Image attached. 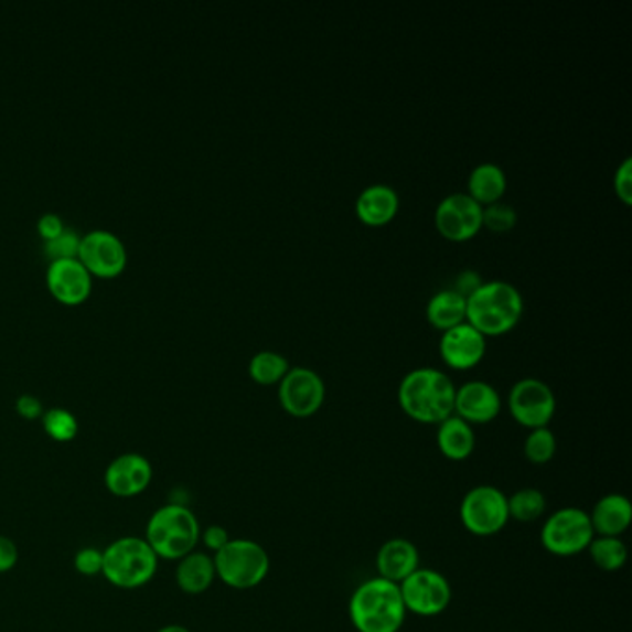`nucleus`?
<instances>
[{"mask_svg":"<svg viewBox=\"0 0 632 632\" xmlns=\"http://www.w3.org/2000/svg\"><path fill=\"white\" fill-rule=\"evenodd\" d=\"M457 386L436 367H418L406 373L397 389L400 410L425 425H440L454 414Z\"/></svg>","mask_w":632,"mask_h":632,"instance_id":"f257e3e1","label":"nucleus"},{"mask_svg":"<svg viewBox=\"0 0 632 632\" xmlns=\"http://www.w3.org/2000/svg\"><path fill=\"white\" fill-rule=\"evenodd\" d=\"M406 614L399 585L383 577L362 582L349 603L351 623L358 632H399Z\"/></svg>","mask_w":632,"mask_h":632,"instance_id":"f03ea898","label":"nucleus"},{"mask_svg":"<svg viewBox=\"0 0 632 632\" xmlns=\"http://www.w3.org/2000/svg\"><path fill=\"white\" fill-rule=\"evenodd\" d=\"M523 297L505 280H488L465 301V321L484 336L514 331L523 315Z\"/></svg>","mask_w":632,"mask_h":632,"instance_id":"7ed1b4c3","label":"nucleus"},{"mask_svg":"<svg viewBox=\"0 0 632 632\" xmlns=\"http://www.w3.org/2000/svg\"><path fill=\"white\" fill-rule=\"evenodd\" d=\"M146 539L158 558L180 560L195 551L201 539V525L186 506H162L149 519Z\"/></svg>","mask_w":632,"mask_h":632,"instance_id":"20e7f679","label":"nucleus"},{"mask_svg":"<svg viewBox=\"0 0 632 632\" xmlns=\"http://www.w3.org/2000/svg\"><path fill=\"white\" fill-rule=\"evenodd\" d=\"M157 569V553L143 538L125 536L103 551V575L117 588L133 590L146 586Z\"/></svg>","mask_w":632,"mask_h":632,"instance_id":"39448f33","label":"nucleus"},{"mask_svg":"<svg viewBox=\"0 0 632 632\" xmlns=\"http://www.w3.org/2000/svg\"><path fill=\"white\" fill-rule=\"evenodd\" d=\"M215 575L234 590H250L266 580L271 560L253 539H231L214 557Z\"/></svg>","mask_w":632,"mask_h":632,"instance_id":"423d86ee","label":"nucleus"},{"mask_svg":"<svg viewBox=\"0 0 632 632\" xmlns=\"http://www.w3.org/2000/svg\"><path fill=\"white\" fill-rule=\"evenodd\" d=\"M542 546L555 557H575L588 549L596 538L588 512L566 506L553 512L542 527Z\"/></svg>","mask_w":632,"mask_h":632,"instance_id":"0eeeda50","label":"nucleus"},{"mask_svg":"<svg viewBox=\"0 0 632 632\" xmlns=\"http://www.w3.org/2000/svg\"><path fill=\"white\" fill-rule=\"evenodd\" d=\"M460 522L475 536H495L511 522L508 495L492 484L471 488L460 503Z\"/></svg>","mask_w":632,"mask_h":632,"instance_id":"6e6552de","label":"nucleus"},{"mask_svg":"<svg viewBox=\"0 0 632 632\" xmlns=\"http://www.w3.org/2000/svg\"><path fill=\"white\" fill-rule=\"evenodd\" d=\"M506 403L514 421L528 430L549 427L557 413V397L551 386L534 377L517 381Z\"/></svg>","mask_w":632,"mask_h":632,"instance_id":"1a4fd4ad","label":"nucleus"},{"mask_svg":"<svg viewBox=\"0 0 632 632\" xmlns=\"http://www.w3.org/2000/svg\"><path fill=\"white\" fill-rule=\"evenodd\" d=\"M406 612L432 618L446 612L453 601V588L436 569L419 568L399 585Z\"/></svg>","mask_w":632,"mask_h":632,"instance_id":"9d476101","label":"nucleus"},{"mask_svg":"<svg viewBox=\"0 0 632 632\" xmlns=\"http://www.w3.org/2000/svg\"><path fill=\"white\" fill-rule=\"evenodd\" d=\"M325 397V381L310 367H290L279 384L280 406L291 418H312L320 413Z\"/></svg>","mask_w":632,"mask_h":632,"instance_id":"9b49d317","label":"nucleus"},{"mask_svg":"<svg viewBox=\"0 0 632 632\" xmlns=\"http://www.w3.org/2000/svg\"><path fill=\"white\" fill-rule=\"evenodd\" d=\"M435 227L449 242H470L481 233L482 206L468 193H451L436 206Z\"/></svg>","mask_w":632,"mask_h":632,"instance_id":"f8f14e48","label":"nucleus"},{"mask_svg":"<svg viewBox=\"0 0 632 632\" xmlns=\"http://www.w3.org/2000/svg\"><path fill=\"white\" fill-rule=\"evenodd\" d=\"M78 260L87 271L99 277H114L127 266V247L117 234L95 228L84 234L78 244Z\"/></svg>","mask_w":632,"mask_h":632,"instance_id":"ddd939ff","label":"nucleus"},{"mask_svg":"<svg viewBox=\"0 0 632 632\" xmlns=\"http://www.w3.org/2000/svg\"><path fill=\"white\" fill-rule=\"evenodd\" d=\"M486 336L468 321L441 332L440 354L447 366L465 372L481 364L486 354Z\"/></svg>","mask_w":632,"mask_h":632,"instance_id":"4468645a","label":"nucleus"},{"mask_svg":"<svg viewBox=\"0 0 632 632\" xmlns=\"http://www.w3.org/2000/svg\"><path fill=\"white\" fill-rule=\"evenodd\" d=\"M501 408L503 400L500 392L484 381L464 383L454 394V416L464 419L471 427L492 424L500 416Z\"/></svg>","mask_w":632,"mask_h":632,"instance_id":"2eb2a0df","label":"nucleus"},{"mask_svg":"<svg viewBox=\"0 0 632 632\" xmlns=\"http://www.w3.org/2000/svg\"><path fill=\"white\" fill-rule=\"evenodd\" d=\"M47 286L58 301L78 304L86 301L92 293L94 280L87 267L78 260V256H73L51 261L47 267Z\"/></svg>","mask_w":632,"mask_h":632,"instance_id":"dca6fc26","label":"nucleus"},{"mask_svg":"<svg viewBox=\"0 0 632 632\" xmlns=\"http://www.w3.org/2000/svg\"><path fill=\"white\" fill-rule=\"evenodd\" d=\"M151 481V462L141 454H121L106 468V488L117 497H136L146 492Z\"/></svg>","mask_w":632,"mask_h":632,"instance_id":"f3484780","label":"nucleus"},{"mask_svg":"<svg viewBox=\"0 0 632 632\" xmlns=\"http://www.w3.org/2000/svg\"><path fill=\"white\" fill-rule=\"evenodd\" d=\"M400 208L399 193L388 184H372L356 197L354 212L366 227H384L394 219Z\"/></svg>","mask_w":632,"mask_h":632,"instance_id":"a211bd4d","label":"nucleus"},{"mask_svg":"<svg viewBox=\"0 0 632 632\" xmlns=\"http://www.w3.org/2000/svg\"><path fill=\"white\" fill-rule=\"evenodd\" d=\"M378 577L400 585L408 579L419 566L418 547L414 542L406 538H392L384 542L383 547L377 553Z\"/></svg>","mask_w":632,"mask_h":632,"instance_id":"6ab92c4d","label":"nucleus"},{"mask_svg":"<svg viewBox=\"0 0 632 632\" xmlns=\"http://www.w3.org/2000/svg\"><path fill=\"white\" fill-rule=\"evenodd\" d=\"M588 516L596 536L621 538V534L631 527V501L621 493H607L593 505L592 512H588Z\"/></svg>","mask_w":632,"mask_h":632,"instance_id":"aec40b11","label":"nucleus"},{"mask_svg":"<svg viewBox=\"0 0 632 632\" xmlns=\"http://www.w3.org/2000/svg\"><path fill=\"white\" fill-rule=\"evenodd\" d=\"M436 443L447 460L464 462L475 451V430L453 414L438 425Z\"/></svg>","mask_w":632,"mask_h":632,"instance_id":"412c9836","label":"nucleus"},{"mask_svg":"<svg viewBox=\"0 0 632 632\" xmlns=\"http://www.w3.org/2000/svg\"><path fill=\"white\" fill-rule=\"evenodd\" d=\"M506 186H508V180H506L503 168H500L497 163L484 162L471 169L465 193L484 208L490 204L500 203L505 195Z\"/></svg>","mask_w":632,"mask_h":632,"instance_id":"4be33fe9","label":"nucleus"},{"mask_svg":"<svg viewBox=\"0 0 632 632\" xmlns=\"http://www.w3.org/2000/svg\"><path fill=\"white\" fill-rule=\"evenodd\" d=\"M215 577L214 557H208L206 553L193 551L179 560L176 585L182 592L190 596L204 593L214 585Z\"/></svg>","mask_w":632,"mask_h":632,"instance_id":"5701e85b","label":"nucleus"},{"mask_svg":"<svg viewBox=\"0 0 632 632\" xmlns=\"http://www.w3.org/2000/svg\"><path fill=\"white\" fill-rule=\"evenodd\" d=\"M427 320L436 331L446 332L465 321V299L447 288L430 297Z\"/></svg>","mask_w":632,"mask_h":632,"instance_id":"b1692460","label":"nucleus"},{"mask_svg":"<svg viewBox=\"0 0 632 632\" xmlns=\"http://www.w3.org/2000/svg\"><path fill=\"white\" fill-rule=\"evenodd\" d=\"M586 551L601 571H609V574L620 571L629 557L623 539L614 538V536H596Z\"/></svg>","mask_w":632,"mask_h":632,"instance_id":"393cba45","label":"nucleus"},{"mask_svg":"<svg viewBox=\"0 0 632 632\" xmlns=\"http://www.w3.org/2000/svg\"><path fill=\"white\" fill-rule=\"evenodd\" d=\"M290 372V362L277 351H260L249 362V375L256 384L275 386Z\"/></svg>","mask_w":632,"mask_h":632,"instance_id":"a878e982","label":"nucleus"},{"mask_svg":"<svg viewBox=\"0 0 632 632\" xmlns=\"http://www.w3.org/2000/svg\"><path fill=\"white\" fill-rule=\"evenodd\" d=\"M546 508V495L538 488H522L508 497V516L519 523L536 522Z\"/></svg>","mask_w":632,"mask_h":632,"instance_id":"bb28decb","label":"nucleus"},{"mask_svg":"<svg viewBox=\"0 0 632 632\" xmlns=\"http://www.w3.org/2000/svg\"><path fill=\"white\" fill-rule=\"evenodd\" d=\"M557 436L549 427L533 429L528 432L527 440L523 443V454L525 459L534 465H546L555 459L557 454Z\"/></svg>","mask_w":632,"mask_h":632,"instance_id":"cd10ccee","label":"nucleus"},{"mask_svg":"<svg viewBox=\"0 0 632 632\" xmlns=\"http://www.w3.org/2000/svg\"><path fill=\"white\" fill-rule=\"evenodd\" d=\"M43 427L47 435L56 441H71L78 432V421L75 414L69 413L67 408H51L43 414Z\"/></svg>","mask_w":632,"mask_h":632,"instance_id":"c85d7f7f","label":"nucleus"},{"mask_svg":"<svg viewBox=\"0 0 632 632\" xmlns=\"http://www.w3.org/2000/svg\"><path fill=\"white\" fill-rule=\"evenodd\" d=\"M517 212L511 204L493 203L482 208V227H486L492 233H508L516 227Z\"/></svg>","mask_w":632,"mask_h":632,"instance_id":"c756f323","label":"nucleus"},{"mask_svg":"<svg viewBox=\"0 0 632 632\" xmlns=\"http://www.w3.org/2000/svg\"><path fill=\"white\" fill-rule=\"evenodd\" d=\"M78 244H81V236H76L69 228H64L56 238L45 242V250L49 256H53V260L73 258L78 255Z\"/></svg>","mask_w":632,"mask_h":632,"instance_id":"7c9ffc66","label":"nucleus"},{"mask_svg":"<svg viewBox=\"0 0 632 632\" xmlns=\"http://www.w3.org/2000/svg\"><path fill=\"white\" fill-rule=\"evenodd\" d=\"M75 568L78 574L86 575V577L103 574V551L95 549V547L81 549L76 553Z\"/></svg>","mask_w":632,"mask_h":632,"instance_id":"2f4dec72","label":"nucleus"},{"mask_svg":"<svg viewBox=\"0 0 632 632\" xmlns=\"http://www.w3.org/2000/svg\"><path fill=\"white\" fill-rule=\"evenodd\" d=\"M614 192L621 199V203H632V160L625 158L614 173Z\"/></svg>","mask_w":632,"mask_h":632,"instance_id":"473e14b6","label":"nucleus"},{"mask_svg":"<svg viewBox=\"0 0 632 632\" xmlns=\"http://www.w3.org/2000/svg\"><path fill=\"white\" fill-rule=\"evenodd\" d=\"M482 282H484V280L481 279V275L473 271V269H465V271H462V274L457 277L451 290L457 291L459 296L464 297L465 301H468V299L481 288Z\"/></svg>","mask_w":632,"mask_h":632,"instance_id":"72a5a7b5","label":"nucleus"},{"mask_svg":"<svg viewBox=\"0 0 632 632\" xmlns=\"http://www.w3.org/2000/svg\"><path fill=\"white\" fill-rule=\"evenodd\" d=\"M201 538H203L204 546L214 553H219L233 539L227 528L219 527V525H212V527L206 528L204 533H201Z\"/></svg>","mask_w":632,"mask_h":632,"instance_id":"f704fd0d","label":"nucleus"},{"mask_svg":"<svg viewBox=\"0 0 632 632\" xmlns=\"http://www.w3.org/2000/svg\"><path fill=\"white\" fill-rule=\"evenodd\" d=\"M64 228V221H62L58 214H54V212H47V214L41 215L40 221H38V231H40L41 236L45 238V242L56 238L58 234H62Z\"/></svg>","mask_w":632,"mask_h":632,"instance_id":"c9c22d12","label":"nucleus"},{"mask_svg":"<svg viewBox=\"0 0 632 632\" xmlns=\"http://www.w3.org/2000/svg\"><path fill=\"white\" fill-rule=\"evenodd\" d=\"M19 560L18 546L7 536H0V574L15 568Z\"/></svg>","mask_w":632,"mask_h":632,"instance_id":"e433bc0d","label":"nucleus"},{"mask_svg":"<svg viewBox=\"0 0 632 632\" xmlns=\"http://www.w3.org/2000/svg\"><path fill=\"white\" fill-rule=\"evenodd\" d=\"M15 408L26 419L40 418L41 414H43V405H41V400L35 395H21L18 403H15Z\"/></svg>","mask_w":632,"mask_h":632,"instance_id":"4c0bfd02","label":"nucleus"},{"mask_svg":"<svg viewBox=\"0 0 632 632\" xmlns=\"http://www.w3.org/2000/svg\"><path fill=\"white\" fill-rule=\"evenodd\" d=\"M158 632H192V631H190V629H186V626L182 625H168L163 626V629H160V631Z\"/></svg>","mask_w":632,"mask_h":632,"instance_id":"58836bf2","label":"nucleus"}]
</instances>
